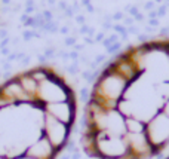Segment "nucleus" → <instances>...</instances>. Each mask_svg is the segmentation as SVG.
<instances>
[{
  "mask_svg": "<svg viewBox=\"0 0 169 159\" xmlns=\"http://www.w3.org/2000/svg\"><path fill=\"white\" fill-rule=\"evenodd\" d=\"M80 137L95 159H151L169 144V39L129 46L98 74Z\"/></svg>",
  "mask_w": 169,
  "mask_h": 159,
  "instance_id": "obj_1",
  "label": "nucleus"
},
{
  "mask_svg": "<svg viewBox=\"0 0 169 159\" xmlns=\"http://www.w3.org/2000/svg\"><path fill=\"white\" fill-rule=\"evenodd\" d=\"M74 119V91L53 68L11 76L0 85V159H57Z\"/></svg>",
  "mask_w": 169,
  "mask_h": 159,
  "instance_id": "obj_2",
  "label": "nucleus"
},
{
  "mask_svg": "<svg viewBox=\"0 0 169 159\" xmlns=\"http://www.w3.org/2000/svg\"><path fill=\"white\" fill-rule=\"evenodd\" d=\"M58 25H59V22H58L57 20H53V21H46L42 30H48V31H50V33H57V31H58Z\"/></svg>",
  "mask_w": 169,
  "mask_h": 159,
  "instance_id": "obj_3",
  "label": "nucleus"
},
{
  "mask_svg": "<svg viewBox=\"0 0 169 159\" xmlns=\"http://www.w3.org/2000/svg\"><path fill=\"white\" fill-rule=\"evenodd\" d=\"M62 15H64L65 18H74V16H76L77 14L74 12L73 7H71V5H68V7H67V9H65L64 12H62Z\"/></svg>",
  "mask_w": 169,
  "mask_h": 159,
  "instance_id": "obj_4",
  "label": "nucleus"
},
{
  "mask_svg": "<svg viewBox=\"0 0 169 159\" xmlns=\"http://www.w3.org/2000/svg\"><path fill=\"white\" fill-rule=\"evenodd\" d=\"M166 11H168V6L163 3V5H160L159 7H157V18L160 20V18H163V16L166 15Z\"/></svg>",
  "mask_w": 169,
  "mask_h": 159,
  "instance_id": "obj_5",
  "label": "nucleus"
},
{
  "mask_svg": "<svg viewBox=\"0 0 169 159\" xmlns=\"http://www.w3.org/2000/svg\"><path fill=\"white\" fill-rule=\"evenodd\" d=\"M42 15H43L44 21H53V12H52L50 9H44V11H42Z\"/></svg>",
  "mask_w": 169,
  "mask_h": 159,
  "instance_id": "obj_6",
  "label": "nucleus"
},
{
  "mask_svg": "<svg viewBox=\"0 0 169 159\" xmlns=\"http://www.w3.org/2000/svg\"><path fill=\"white\" fill-rule=\"evenodd\" d=\"M113 28H114V31H117V33H120V34H126V33H128V30L125 28L123 24H114Z\"/></svg>",
  "mask_w": 169,
  "mask_h": 159,
  "instance_id": "obj_7",
  "label": "nucleus"
},
{
  "mask_svg": "<svg viewBox=\"0 0 169 159\" xmlns=\"http://www.w3.org/2000/svg\"><path fill=\"white\" fill-rule=\"evenodd\" d=\"M125 20V14L123 12H120V11H117V12H114L113 14V21H123Z\"/></svg>",
  "mask_w": 169,
  "mask_h": 159,
  "instance_id": "obj_8",
  "label": "nucleus"
},
{
  "mask_svg": "<svg viewBox=\"0 0 169 159\" xmlns=\"http://www.w3.org/2000/svg\"><path fill=\"white\" fill-rule=\"evenodd\" d=\"M120 42H116V43H113V45H110V46H107V51L108 52H116V51H119L120 49Z\"/></svg>",
  "mask_w": 169,
  "mask_h": 159,
  "instance_id": "obj_9",
  "label": "nucleus"
},
{
  "mask_svg": "<svg viewBox=\"0 0 169 159\" xmlns=\"http://www.w3.org/2000/svg\"><path fill=\"white\" fill-rule=\"evenodd\" d=\"M74 20H76V22H77V24H80V25L86 24V18H85V15H80V14H77V15L74 16Z\"/></svg>",
  "mask_w": 169,
  "mask_h": 159,
  "instance_id": "obj_10",
  "label": "nucleus"
},
{
  "mask_svg": "<svg viewBox=\"0 0 169 159\" xmlns=\"http://www.w3.org/2000/svg\"><path fill=\"white\" fill-rule=\"evenodd\" d=\"M57 6H58V9H59V12L62 11V12H64L65 9H67V7H68V5H67V2H65V0H59V2L57 3Z\"/></svg>",
  "mask_w": 169,
  "mask_h": 159,
  "instance_id": "obj_11",
  "label": "nucleus"
},
{
  "mask_svg": "<svg viewBox=\"0 0 169 159\" xmlns=\"http://www.w3.org/2000/svg\"><path fill=\"white\" fill-rule=\"evenodd\" d=\"M144 9H147V11L156 9V3L153 2V0H148V2H145V5H144Z\"/></svg>",
  "mask_w": 169,
  "mask_h": 159,
  "instance_id": "obj_12",
  "label": "nucleus"
},
{
  "mask_svg": "<svg viewBox=\"0 0 169 159\" xmlns=\"http://www.w3.org/2000/svg\"><path fill=\"white\" fill-rule=\"evenodd\" d=\"M133 22H135V20H133L132 16H125L123 25H126V27H131V25H133Z\"/></svg>",
  "mask_w": 169,
  "mask_h": 159,
  "instance_id": "obj_13",
  "label": "nucleus"
},
{
  "mask_svg": "<svg viewBox=\"0 0 169 159\" xmlns=\"http://www.w3.org/2000/svg\"><path fill=\"white\" fill-rule=\"evenodd\" d=\"M128 14H129V16H132V18H135V16L139 14V11H138V6H132L131 9H129V12H128Z\"/></svg>",
  "mask_w": 169,
  "mask_h": 159,
  "instance_id": "obj_14",
  "label": "nucleus"
},
{
  "mask_svg": "<svg viewBox=\"0 0 169 159\" xmlns=\"http://www.w3.org/2000/svg\"><path fill=\"white\" fill-rule=\"evenodd\" d=\"M150 27H159L160 25V20L159 18H153V20H148V22H147Z\"/></svg>",
  "mask_w": 169,
  "mask_h": 159,
  "instance_id": "obj_15",
  "label": "nucleus"
},
{
  "mask_svg": "<svg viewBox=\"0 0 169 159\" xmlns=\"http://www.w3.org/2000/svg\"><path fill=\"white\" fill-rule=\"evenodd\" d=\"M22 37H24L25 40H30V39L33 37V31H31V30H25V31L22 33Z\"/></svg>",
  "mask_w": 169,
  "mask_h": 159,
  "instance_id": "obj_16",
  "label": "nucleus"
},
{
  "mask_svg": "<svg viewBox=\"0 0 169 159\" xmlns=\"http://www.w3.org/2000/svg\"><path fill=\"white\" fill-rule=\"evenodd\" d=\"M89 30H91V27H89L88 24H83L82 27H80V33L82 34H89Z\"/></svg>",
  "mask_w": 169,
  "mask_h": 159,
  "instance_id": "obj_17",
  "label": "nucleus"
},
{
  "mask_svg": "<svg viewBox=\"0 0 169 159\" xmlns=\"http://www.w3.org/2000/svg\"><path fill=\"white\" fill-rule=\"evenodd\" d=\"M153 18H157V9H153L148 12V20H153Z\"/></svg>",
  "mask_w": 169,
  "mask_h": 159,
  "instance_id": "obj_18",
  "label": "nucleus"
},
{
  "mask_svg": "<svg viewBox=\"0 0 169 159\" xmlns=\"http://www.w3.org/2000/svg\"><path fill=\"white\" fill-rule=\"evenodd\" d=\"M0 39H7V30L0 28Z\"/></svg>",
  "mask_w": 169,
  "mask_h": 159,
  "instance_id": "obj_19",
  "label": "nucleus"
},
{
  "mask_svg": "<svg viewBox=\"0 0 169 159\" xmlns=\"http://www.w3.org/2000/svg\"><path fill=\"white\" fill-rule=\"evenodd\" d=\"M24 6H25V7H31V6H37V5H36V2H34V0H25Z\"/></svg>",
  "mask_w": 169,
  "mask_h": 159,
  "instance_id": "obj_20",
  "label": "nucleus"
},
{
  "mask_svg": "<svg viewBox=\"0 0 169 159\" xmlns=\"http://www.w3.org/2000/svg\"><path fill=\"white\" fill-rule=\"evenodd\" d=\"M2 12L3 15H6V14H9V12H12V9H11V6H2Z\"/></svg>",
  "mask_w": 169,
  "mask_h": 159,
  "instance_id": "obj_21",
  "label": "nucleus"
},
{
  "mask_svg": "<svg viewBox=\"0 0 169 159\" xmlns=\"http://www.w3.org/2000/svg\"><path fill=\"white\" fill-rule=\"evenodd\" d=\"M138 39H139V42H142V43H147V42H150V39H148V36H142V34H139L138 36Z\"/></svg>",
  "mask_w": 169,
  "mask_h": 159,
  "instance_id": "obj_22",
  "label": "nucleus"
},
{
  "mask_svg": "<svg viewBox=\"0 0 169 159\" xmlns=\"http://www.w3.org/2000/svg\"><path fill=\"white\" fill-rule=\"evenodd\" d=\"M20 20H21V22H22V24H25L27 21H28V20H30V16H28V15H27V14H22V15L20 16Z\"/></svg>",
  "mask_w": 169,
  "mask_h": 159,
  "instance_id": "obj_23",
  "label": "nucleus"
},
{
  "mask_svg": "<svg viewBox=\"0 0 169 159\" xmlns=\"http://www.w3.org/2000/svg\"><path fill=\"white\" fill-rule=\"evenodd\" d=\"M113 22H102V27L105 28V30H108V28H113Z\"/></svg>",
  "mask_w": 169,
  "mask_h": 159,
  "instance_id": "obj_24",
  "label": "nucleus"
},
{
  "mask_svg": "<svg viewBox=\"0 0 169 159\" xmlns=\"http://www.w3.org/2000/svg\"><path fill=\"white\" fill-rule=\"evenodd\" d=\"M80 5L85 6V7H88L89 5H92V3H91V0H80Z\"/></svg>",
  "mask_w": 169,
  "mask_h": 159,
  "instance_id": "obj_25",
  "label": "nucleus"
},
{
  "mask_svg": "<svg viewBox=\"0 0 169 159\" xmlns=\"http://www.w3.org/2000/svg\"><path fill=\"white\" fill-rule=\"evenodd\" d=\"M160 34H162V36H166V34H169V27H163L162 30H160Z\"/></svg>",
  "mask_w": 169,
  "mask_h": 159,
  "instance_id": "obj_26",
  "label": "nucleus"
},
{
  "mask_svg": "<svg viewBox=\"0 0 169 159\" xmlns=\"http://www.w3.org/2000/svg\"><path fill=\"white\" fill-rule=\"evenodd\" d=\"M96 40L98 42H104V33H98L96 34Z\"/></svg>",
  "mask_w": 169,
  "mask_h": 159,
  "instance_id": "obj_27",
  "label": "nucleus"
},
{
  "mask_svg": "<svg viewBox=\"0 0 169 159\" xmlns=\"http://www.w3.org/2000/svg\"><path fill=\"white\" fill-rule=\"evenodd\" d=\"M128 33H138V28L133 27V25H131V27H128Z\"/></svg>",
  "mask_w": 169,
  "mask_h": 159,
  "instance_id": "obj_28",
  "label": "nucleus"
},
{
  "mask_svg": "<svg viewBox=\"0 0 169 159\" xmlns=\"http://www.w3.org/2000/svg\"><path fill=\"white\" fill-rule=\"evenodd\" d=\"M86 11H88V14H94V12H95V7H94L92 5H89V6L86 7Z\"/></svg>",
  "mask_w": 169,
  "mask_h": 159,
  "instance_id": "obj_29",
  "label": "nucleus"
},
{
  "mask_svg": "<svg viewBox=\"0 0 169 159\" xmlns=\"http://www.w3.org/2000/svg\"><path fill=\"white\" fill-rule=\"evenodd\" d=\"M46 3H48L49 6H55V5L58 3V0H46Z\"/></svg>",
  "mask_w": 169,
  "mask_h": 159,
  "instance_id": "obj_30",
  "label": "nucleus"
},
{
  "mask_svg": "<svg viewBox=\"0 0 169 159\" xmlns=\"http://www.w3.org/2000/svg\"><path fill=\"white\" fill-rule=\"evenodd\" d=\"M133 20H135V21H142V20H144V15H142V14H138Z\"/></svg>",
  "mask_w": 169,
  "mask_h": 159,
  "instance_id": "obj_31",
  "label": "nucleus"
},
{
  "mask_svg": "<svg viewBox=\"0 0 169 159\" xmlns=\"http://www.w3.org/2000/svg\"><path fill=\"white\" fill-rule=\"evenodd\" d=\"M65 42H67V45H73V43L76 42V39H74V37H68Z\"/></svg>",
  "mask_w": 169,
  "mask_h": 159,
  "instance_id": "obj_32",
  "label": "nucleus"
},
{
  "mask_svg": "<svg viewBox=\"0 0 169 159\" xmlns=\"http://www.w3.org/2000/svg\"><path fill=\"white\" fill-rule=\"evenodd\" d=\"M11 3H12V0H2L3 6H11Z\"/></svg>",
  "mask_w": 169,
  "mask_h": 159,
  "instance_id": "obj_33",
  "label": "nucleus"
},
{
  "mask_svg": "<svg viewBox=\"0 0 169 159\" xmlns=\"http://www.w3.org/2000/svg\"><path fill=\"white\" fill-rule=\"evenodd\" d=\"M59 31L65 34V33H68V27H61V28H59Z\"/></svg>",
  "mask_w": 169,
  "mask_h": 159,
  "instance_id": "obj_34",
  "label": "nucleus"
},
{
  "mask_svg": "<svg viewBox=\"0 0 169 159\" xmlns=\"http://www.w3.org/2000/svg\"><path fill=\"white\" fill-rule=\"evenodd\" d=\"M131 7H132V5H131V3L125 5V11H126V12H129V9H131Z\"/></svg>",
  "mask_w": 169,
  "mask_h": 159,
  "instance_id": "obj_35",
  "label": "nucleus"
},
{
  "mask_svg": "<svg viewBox=\"0 0 169 159\" xmlns=\"http://www.w3.org/2000/svg\"><path fill=\"white\" fill-rule=\"evenodd\" d=\"M7 42H9V39H3V40H2V43H0V45H2V46H5Z\"/></svg>",
  "mask_w": 169,
  "mask_h": 159,
  "instance_id": "obj_36",
  "label": "nucleus"
},
{
  "mask_svg": "<svg viewBox=\"0 0 169 159\" xmlns=\"http://www.w3.org/2000/svg\"><path fill=\"white\" fill-rule=\"evenodd\" d=\"M154 3H157V5H163V0H153Z\"/></svg>",
  "mask_w": 169,
  "mask_h": 159,
  "instance_id": "obj_37",
  "label": "nucleus"
},
{
  "mask_svg": "<svg viewBox=\"0 0 169 159\" xmlns=\"http://www.w3.org/2000/svg\"><path fill=\"white\" fill-rule=\"evenodd\" d=\"M163 3H165L166 6H169V0H163Z\"/></svg>",
  "mask_w": 169,
  "mask_h": 159,
  "instance_id": "obj_38",
  "label": "nucleus"
},
{
  "mask_svg": "<svg viewBox=\"0 0 169 159\" xmlns=\"http://www.w3.org/2000/svg\"><path fill=\"white\" fill-rule=\"evenodd\" d=\"M166 159H169V156H168V158H166Z\"/></svg>",
  "mask_w": 169,
  "mask_h": 159,
  "instance_id": "obj_39",
  "label": "nucleus"
}]
</instances>
